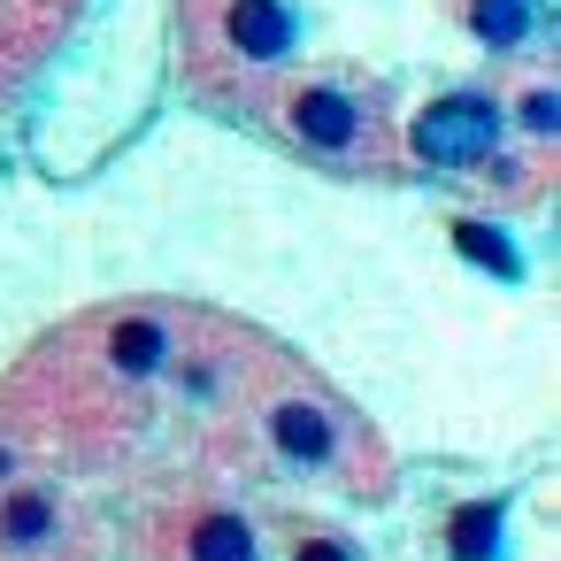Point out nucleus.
I'll list each match as a JSON object with an SVG mask.
<instances>
[{"label": "nucleus", "instance_id": "f257e3e1", "mask_svg": "<svg viewBox=\"0 0 561 561\" xmlns=\"http://www.w3.org/2000/svg\"><path fill=\"white\" fill-rule=\"evenodd\" d=\"M500 139H507V108L492 93H438L408 124V147L431 170H477V162L500 154Z\"/></svg>", "mask_w": 561, "mask_h": 561}, {"label": "nucleus", "instance_id": "f03ea898", "mask_svg": "<svg viewBox=\"0 0 561 561\" xmlns=\"http://www.w3.org/2000/svg\"><path fill=\"white\" fill-rule=\"evenodd\" d=\"M285 116H293V139L316 147V154H354L362 131H369V116H362V101L346 85H300Z\"/></svg>", "mask_w": 561, "mask_h": 561}, {"label": "nucleus", "instance_id": "7ed1b4c3", "mask_svg": "<svg viewBox=\"0 0 561 561\" xmlns=\"http://www.w3.org/2000/svg\"><path fill=\"white\" fill-rule=\"evenodd\" d=\"M270 446H277L293 469H316V477H323V469L339 461V423H331L316 400H277V408H270Z\"/></svg>", "mask_w": 561, "mask_h": 561}, {"label": "nucleus", "instance_id": "20e7f679", "mask_svg": "<svg viewBox=\"0 0 561 561\" xmlns=\"http://www.w3.org/2000/svg\"><path fill=\"white\" fill-rule=\"evenodd\" d=\"M224 39L247 62H285L293 39H300V16L285 9V0H231V9H224Z\"/></svg>", "mask_w": 561, "mask_h": 561}, {"label": "nucleus", "instance_id": "39448f33", "mask_svg": "<svg viewBox=\"0 0 561 561\" xmlns=\"http://www.w3.org/2000/svg\"><path fill=\"white\" fill-rule=\"evenodd\" d=\"M500 530H507L500 500H461L454 523H446V553L454 561H500Z\"/></svg>", "mask_w": 561, "mask_h": 561}, {"label": "nucleus", "instance_id": "423d86ee", "mask_svg": "<svg viewBox=\"0 0 561 561\" xmlns=\"http://www.w3.org/2000/svg\"><path fill=\"white\" fill-rule=\"evenodd\" d=\"M185 561H254V523L239 507H208L185 530Z\"/></svg>", "mask_w": 561, "mask_h": 561}, {"label": "nucleus", "instance_id": "0eeeda50", "mask_svg": "<svg viewBox=\"0 0 561 561\" xmlns=\"http://www.w3.org/2000/svg\"><path fill=\"white\" fill-rule=\"evenodd\" d=\"M108 362H116L124 377H154V369L170 362V323H154V316H124V323L108 331Z\"/></svg>", "mask_w": 561, "mask_h": 561}, {"label": "nucleus", "instance_id": "6e6552de", "mask_svg": "<svg viewBox=\"0 0 561 561\" xmlns=\"http://www.w3.org/2000/svg\"><path fill=\"white\" fill-rule=\"evenodd\" d=\"M55 530H62V507H55L47 492H9V500H0V546L32 553V546H47Z\"/></svg>", "mask_w": 561, "mask_h": 561}, {"label": "nucleus", "instance_id": "1a4fd4ad", "mask_svg": "<svg viewBox=\"0 0 561 561\" xmlns=\"http://www.w3.org/2000/svg\"><path fill=\"white\" fill-rule=\"evenodd\" d=\"M469 32L492 55H507V47H523L538 32V16H530V0H469Z\"/></svg>", "mask_w": 561, "mask_h": 561}, {"label": "nucleus", "instance_id": "9d476101", "mask_svg": "<svg viewBox=\"0 0 561 561\" xmlns=\"http://www.w3.org/2000/svg\"><path fill=\"white\" fill-rule=\"evenodd\" d=\"M454 247H461L477 270H500V277H515V247H507L500 231H484V224H454Z\"/></svg>", "mask_w": 561, "mask_h": 561}, {"label": "nucleus", "instance_id": "9b49d317", "mask_svg": "<svg viewBox=\"0 0 561 561\" xmlns=\"http://www.w3.org/2000/svg\"><path fill=\"white\" fill-rule=\"evenodd\" d=\"M515 124H523V139H553V124H561L553 85H530V93H523V108H515Z\"/></svg>", "mask_w": 561, "mask_h": 561}, {"label": "nucleus", "instance_id": "f8f14e48", "mask_svg": "<svg viewBox=\"0 0 561 561\" xmlns=\"http://www.w3.org/2000/svg\"><path fill=\"white\" fill-rule=\"evenodd\" d=\"M293 561H354V546H339V538H300Z\"/></svg>", "mask_w": 561, "mask_h": 561}, {"label": "nucleus", "instance_id": "ddd939ff", "mask_svg": "<svg viewBox=\"0 0 561 561\" xmlns=\"http://www.w3.org/2000/svg\"><path fill=\"white\" fill-rule=\"evenodd\" d=\"M9 469H16V454H9V446H0V477H9Z\"/></svg>", "mask_w": 561, "mask_h": 561}]
</instances>
